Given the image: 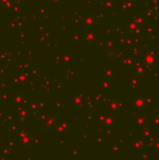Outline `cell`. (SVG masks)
<instances>
[{"label": "cell", "instance_id": "14", "mask_svg": "<svg viewBox=\"0 0 159 160\" xmlns=\"http://www.w3.org/2000/svg\"><path fill=\"white\" fill-rule=\"evenodd\" d=\"M152 150L155 151L156 153H159V139H155L154 147H152Z\"/></svg>", "mask_w": 159, "mask_h": 160}, {"label": "cell", "instance_id": "10", "mask_svg": "<svg viewBox=\"0 0 159 160\" xmlns=\"http://www.w3.org/2000/svg\"><path fill=\"white\" fill-rule=\"evenodd\" d=\"M121 108V103L119 101H117V100H113V101H111L110 103V110L113 111H119Z\"/></svg>", "mask_w": 159, "mask_h": 160}, {"label": "cell", "instance_id": "8", "mask_svg": "<svg viewBox=\"0 0 159 160\" xmlns=\"http://www.w3.org/2000/svg\"><path fill=\"white\" fill-rule=\"evenodd\" d=\"M142 136H143V138L144 140H150L152 138H154L155 137V134L154 132H152V130L149 127H143L142 128Z\"/></svg>", "mask_w": 159, "mask_h": 160}, {"label": "cell", "instance_id": "1", "mask_svg": "<svg viewBox=\"0 0 159 160\" xmlns=\"http://www.w3.org/2000/svg\"><path fill=\"white\" fill-rule=\"evenodd\" d=\"M157 62V55L155 51H148L145 52L144 55V66L148 68V70H151L152 68L155 66Z\"/></svg>", "mask_w": 159, "mask_h": 160}, {"label": "cell", "instance_id": "15", "mask_svg": "<svg viewBox=\"0 0 159 160\" xmlns=\"http://www.w3.org/2000/svg\"><path fill=\"white\" fill-rule=\"evenodd\" d=\"M134 64V58L133 57H128L126 58V65L127 67H132Z\"/></svg>", "mask_w": 159, "mask_h": 160}, {"label": "cell", "instance_id": "12", "mask_svg": "<svg viewBox=\"0 0 159 160\" xmlns=\"http://www.w3.org/2000/svg\"><path fill=\"white\" fill-rule=\"evenodd\" d=\"M152 124H154V126L159 127V114H155L154 116V118H152Z\"/></svg>", "mask_w": 159, "mask_h": 160}, {"label": "cell", "instance_id": "2", "mask_svg": "<svg viewBox=\"0 0 159 160\" xmlns=\"http://www.w3.org/2000/svg\"><path fill=\"white\" fill-rule=\"evenodd\" d=\"M133 106L134 108L136 109L137 111H144L147 103L145 101V98L144 97H137L133 99Z\"/></svg>", "mask_w": 159, "mask_h": 160}, {"label": "cell", "instance_id": "9", "mask_svg": "<svg viewBox=\"0 0 159 160\" xmlns=\"http://www.w3.org/2000/svg\"><path fill=\"white\" fill-rule=\"evenodd\" d=\"M140 85V81L139 77H134V78L130 79V87L132 89H136Z\"/></svg>", "mask_w": 159, "mask_h": 160}, {"label": "cell", "instance_id": "13", "mask_svg": "<svg viewBox=\"0 0 159 160\" xmlns=\"http://www.w3.org/2000/svg\"><path fill=\"white\" fill-rule=\"evenodd\" d=\"M155 27L154 26H146V29H145V32L146 34H148V35H152V33L155 32Z\"/></svg>", "mask_w": 159, "mask_h": 160}, {"label": "cell", "instance_id": "3", "mask_svg": "<svg viewBox=\"0 0 159 160\" xmlns=\"http://www.w3.org/2000/svg\"><path fill=\"white\" fill-rule=\"evenodd\" d=\"M134 70H135V74H136V77H139L140 78L142 75H145L148 72V68H147L144 65H142L140 62H137L136 65L134 67Z\"/></svg>", "mask_w": 159, "mask_h": 160}, {"label": "cell", "instance_id": "5", "mask_svg": "<svg viewBox=\"0 0 159 160\" xmlns=\"http://www.w3.org/2000/svg\"><path fill=\"white\" fill-rule=\"evenodd\" d=\"M133 22L136 23L139 27H144L146 25V17L144 14H136L133 16Z\"/></svg>", "mask_w": 159, "mask_h": 160}, {"label": "cell", "instance_id": "16", "mask_svg": "<svg viewBox=\"0 0 159 160\" xmlns=\"http://www.w3.org/2000/svg\"><path fill=\"white\" fill-rule=\"evenodd\" d=\"M144 98H145V101L147 104H152V102H154V98L152 97H146Z\"/></svg>", "mask_w": 159, "mask_h": 160}, {"label": "cell", "instance_id": "17", "mask_svg": "<svg viewBox=\"0 0 159 160\" xmlns=\"http://www.w3.org/2000/svg\"><path fill=\"white\" fill-rule=\"evenodd\" d=\"M140 158H141V160H148V158H149L148 153H141Z\"/></svg>", "mask_w": 159, "mask_h": 160}, {"label": "cell", "instance_id": "11", "mask_svg": "<svg viewBox=\"0 0 159 160\" xmlns=\"http://www.w3.org/2000/svg\"><path fill=\"white\" fill-rule=\"evenodd\" d=\"M147 145H148L149 148H151V149H152V147H154V144H155V138H152L150 140H147Z\"/></svg>", "mask_w": 159, "mask_h": 160}, {"label": "cell", "instance_id": "4", "mask_svg": "<svg viewBox=\"0 0 159 160\" xmlns=\"http://www.w3.org/2000/svg\"><path fill=\"white\" fill-rule=\"evenodd\" d=\"M134 122H135V126H136L137 127H144L145 124H147V122H148V119H147L146 116L144 114L137 113V114H135Z\"/></svg>", "mask_w": 159, "mask_h": 160}, {"label": "cell", "instance_id": "6", "mask_svg": "<svg viewBox=\"0 0 159 160\" xmlns=\"http://www.w3.org/2000/svg\"><path fill=\"white\" fill-rule=\"evenodd\" d=\"M132 146L133 148L136 151L139 152V151H142L145 147V142H144V140L141 139V138H137L135 139L132 142Z\"/></svg>", "mask_w": 159, "mask_h": 160}, {"label": "cell", "instance_id": "7", "mask_svg": "<svg viewBox=\"0 0 159 160\" xmlns=\"http://www.w3.org/2000/svg\"><path fill=\"white\" fill-rule=\"evenodd\" d=\"M127 29L130 32H132V33H135V34H140V32H141V28L140 27H139L136 23H135L133 21H129L128 23H127Z\"/></svg>", "mask_w": 159, "mask_h": 160}]
</instances>
